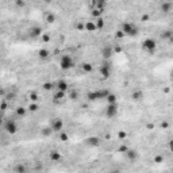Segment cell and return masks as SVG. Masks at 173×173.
I'll use <instances>...</instances> for the list:
<instances>
[{"label":"cell","instance_id":"30","mask_svg":"<svg viewBox=\"0 0 173 173\" xmlns=\"http://www.w3.org/2000/svg\"><path fill=\"white\" fill-rule=\"evenodd\" d=\"M43 87H45V89H46V91H49V89L52 88V84H45Z\"/></svg>","mask_w":173,"mask_h":173},{"label":"cell","instance_id":"1","mask_svg":"<svg viewBox=\"0 0 173 173\" xmlns=\"http://www.w3.org/2000/svg\"><path fill=\"white\" fill-rule=\"evenodd\" d=\"M120 31L124 34V37H137L139 33V27L133 22H124L122 23Z\"/></svg>","mask_w":173,"mask_h":173},{"label":"cell","instance_id":"17","mask_svg":"<svg viewBox=\"0 0 173 173\" xmlns=\"http://www.w3.org/2000/svg\"><path fill=\"white\" fill-rule=\"evenodd\" d=\"M107 103H118V98H116V95L115 93H108V96L106 98Z\"/></svg>","mask_w":173,"mask_h":173},{"label":"cell","instance_id":"11","mask_svg":"<svg viewBox=\"0 0 173 173\" xmlns=\"http://www.w3.org/2000/svg\"><path fill=\"white\" fill-rule=\"evenodd\" d=\"M54 87H56V89H57V91H64V92H66L69 84H68V81H65L64 79H61V80H58L57 83L54 84Z\"/></svg>","mask_w":173,"mask_h":173},{"label":"cell","instance_id":"14","mask_svg":"<svg viewBox=\"0 0 173 173\" xmlns=\"http://www.w3.org/2000/svg\"><path fill=\"white\" fill-rule=\"evenodd\" d=\"M126 155H127V158H129L130 161H134V160H137L138 153L135 150H133V149H129V150L126 151Z\"/></svg>","mask_w":173,"mask_h":173},{"label":"cell","instance_id":"8","mask_svg":"<svg viewBox=\"0 0 173 173\" xmlns=\"http://www.w3.org/2000/svg\"><path fill=\"white\" fill-rule=\"evenodd\" d=\"M160 9H161V12L165 14V15L170 14L173 11V1H170V0H165V1H162V4L160 5Z\"/></svg>","mask_w":173,"mask_h":173},{"label":"cell","instance_id":"16","mask_svg":"<svg viewBox=\"0 0 173 173\" xmlns=\"http://www.w3.org/2000/svg\"><path fill=\"white\" fill-rule=\"evenodd\" d=\"M60 158H61V154H60L57 150L50 151V160H52V161H54V162H56V161H58Z\"/></svg>","mask_w":173,"mask_h":173},{"label":"cell","instance_id":"27","mask_svg":"<svg viewBox=\"0 0 173 173\" xmlns=\"http://www.w3.org/2000/svg\"><path fill=\"white\" fill-rule=\"evenodd\" d=\"M154 161L155 162H162V161H164V157H162V155H157L154 158Z\"/></svg>","mask_w":173,"mask_h":173},{"label":"cell","instance_id":"13","mask_svg":"<svg viewBox=\"0 0 173 173\" xmlns=\"http://www.w3.org/2000/svg\"><path fill=\"white\" fill-rule=\"evenodd\" d=\"M85 143H87L88 146H91V147H96V146L100 145V139L96 138V137H91V138H88V139L85 141Z\"/></svg>","mask_w":173,"mask_h":173},{"label":"cell","instance_id":"35","mask_svg":"<svg viewBox=\"0 0 173 173\" xmlns=\"http://www.w3.org/2000/svg\"><path fill=\"white\" fill-rule=\"evenodd\" d=\"M170 1H173V0H170Z\"/></svg>","mask_w":173,"mask_h":173},{"label":"cell","instance_id":"29","mask_svg":"<svg viewBox=\"0 0 173 173\" xmlns=\"http://www.w3.org/2000/svg\"><path fill=\"white\" fill-rule=\"evenodd\" d=\"M5 108H7V102H5V100H3V104H1V110L4 111Z\"/></svg>","mask_w":173,"mask_h":173},{"label":"cell","instance_id":"28","mask_svg":"<svg viewBox=\"0 0 173 173\" xmlns=\"http://www.w3.org/2000/svg\"><path fill=\"white\" fill-rule=\"evenodd\" d=\"M169 150L173 153V139L172 141H169Z\"/></svg>","mask_w":173,"mask_h":173},{"label":"cell","instance_id":"23","mask_svg":"<svg viewBox=\"0 0 173 173\" xmlns=\"http://www.w3.org/2000/svg\"><path fill=\"white\" fill-rule=\"evenodd\" d=\"M83 69H84V72H92L93 66L91 64H84V65H83Z\"/></svg>","mask_w":173,"mask_h":173},{"label":"cell","instance_id":"2","mask_svg":"<svg viewBox=\"0 0 173 173\" xmlns=\"http://www.w3.org/2000/svg\"><path fill=\"white\" fill-rule=\"evenodd\" d=\"M75 65H76L75 58L72 57V56H69V54L61 56V58H60V68H61L62 71H69V69H72Z\"/></svg>","mask_w":173,"mask_h":173},{"label":"cell","instance_id":"25","mask_svg":"<svg viewBox=\"0 0 173 173\" xmlns=\"http://www.w3.org/2000/svg\"><path fill=\"white\" fill-rule=\"evenodd\" d=\"M24 170H26V168L22 166V165H18V166L15 168V172H24Z\"/></svg>","mask_w":173,"mask_h":173},{"label":"cell","instance_id":"6","mask_svg":"<svg viewBox=\"0 0 173 173\" xmlns=\"http://www.w3.org/2000/svg\"><path fill=\"white\" fill-rule=\"evenodd\" d=\"M119 112L118 108V103H107L106 107V116L107 118H115Z\"/></svg>","mask_w":173,"mask_h":173},{"label":"cell","instance_id":"21","mask_svg":"<svg viewBox=\"0 0 173 173\" xmlns=\"http://www.w3.org/2000/svg\"><path fill=\"white\" fill-rule=\"evenodd\" d=\"M16 115H18V116H24V115H26V108L19 107L18 110H16Z\"/></svg>","mask_w":173,"mask_h":173},{"label":"cell","instance_id":"3","mask_svg":"<svg viewBox=\"0 0 173 173\" xmlns=\"http://www.w3.org/2000/svg\"><path fill=\"white\" fill-rule=\"evenodd\" d=\"M142 50L149 54H154L157 50V42L153 38H146L142 42Z\"/></svg>","mask_w":173,"mask_h":173},{"label":"cell","instance_id":"31","mask_svg":"<svg viewBox=\"0 0 173 173\" xmlns=\"http://www.w3.org/2000/svg\"><path fill=\"white\" fill-rule=\"evenodd\" d=\"M61 138H62V139H65V141H66V139H68V135H66L65 133H62V134H61Z\"/></svg>","mask_w":173,"mask_h":173},{"label":"cell","instance_id":"18","mask_svg":"<svg viewBox=\"0 0 173 173\" xmlns=\"http://www.w3.org/2000/svg\"><path fill=\"white\" fill-rule=\"evenodd\" d=\"M64 98H65V92H64V91H57V92H56V95H54V99H56V100H58V102H60V100H62Z\"/></svg>","mask_w":173,"mask_h":173},{"label":"cell","instance_id":"7","mask_svg":"<svg viewBox=\"0 0 173 173\" xmlns=\"http://www.w3.org/2000/svg\"><path fill=\"white\" fill-rule=\"evenodd\" d=\"M99 75L102 76L103 79H108L111 76V65L110 64H103L102 66L99 68Z\"/></svg>","mask_w":173,"mask_h":173},{"label":"cell","instance_id":"9","mask_svg":"<svg viewBox=\"0 0 173 173\" xmlns=\"http://www.w3.org/2000/svg\"><path fill=\"white\" fill-rule=\"evenodd\" d=\"M50 127H52V130H53V133H60V131H62V129H64V122H62L61 119L56 118L54 120H52Z\"/></svg>","mask_w":173,"mask_h":173},{"label":"cell","instance_id":"26","mask_svg":"<svg viewBox=\"0 0 173 173\" xmlns=\"http://www.w3.org/2000/svg\"><path fill=\"white\" fill-rule=\"evenodd\" d=\"M28 110H30V111H37V110H38V106H37V104H30Z\"/></svg>","mask_w":173,"mask_h":173},{"label":"cell","instance_id":"10","mask_svg":"<svg viewBox=\"0 0 173 173\" xmlns=\"http://www.w3.org/2000/svg\"><path fill=\"white\" fill-rule=\"evenodd\" d=\"M42 33H43V30H42L41 26H33L30 30H28V37L35 39V38H39V37L42 35Z\"/></svg>","mask_w":173,"mask_h":173},{"label":"cell","instance_id":"34","mask_svg":"<svg viewBox=\"0 0 173 173\" xmlns=\"http://www.w3.org/2000/svg\"><path fill=\"white\" fill-rule=\"evenodd\" d=\"M170 76H172V80H173V72H172V73H170Z\"/></svg>","mask_w":173,"mask_h":173},{"label":"cell","instance_id":"19","mask_svg":"<svg viewBox=\"0 0 173 173\" xmlns=\"http://www.w3.org/2000/svg\"><path fill=\"white\" fill-rule=\"evenodd\" d=\"M142 98V91H135L133 93V99L134 100H139V99Z\"/></svg>","mask_w":173,"mask_h":173},{"label":"cell","instance_id":"24","mask_svg":"<svg viewBox=\"0 0 173 173\" xmlns=\"http://www.w3.org/2000/svg\"><path fill=\"white\" fill-rule=\"evenodd\" d=\"M46 20L49 23H53L54 20H56V15H53V14H49L47 16H46Z\"/></svg>","mask_w":173,"mask_h":173},{"label":"cell","instance_id":"33","mask_svg":"<svg viewBox=\"0 0 173 173\" xmlns=\"http://www.w3.org/2000/svg\"><path fill=\"white\" fill-rule=\"evenodd\" d=\"M169 41H170V42H173V34H172V37L169 38Z\"/></svg>","mask_w":173,"mask_h":173},{"label":"cell","instance_id":"15","mask_svg":"<svg viewBox=\"0 0 173 173\" xmlns=\"http://www.w3.org/2000/svg\"><path fill=\"white\" fill-rule=\"evenodd\" d=\"M85 28H87V31H89V33H92V31H96V30H98L96 22H87V24H85Z\"/></svg>","mask_w":173,"mask_h":173},{"label":"cell","instance_id":"22","mask_svg":"<svg viewBox=\"0 0 173 173\" xmlns=\"http://www.w3.org/2000/svg\"><path fill=\"white\" fill-rule=\"evenodd\" d=\"M96 26H98V30H102L103 27H104V22H103L102 18H98V20H96Z\"/></svg>","mask_w":173,"mask_h":173},{"label":"cell","instance_id":"12","mask_svg":"<svg viewBox=\"0 0 173 173\" xmlns=\"http://www.w3.org/2000/svg\"><path fill=\"white\" fill-rule=\"evenodd\" d=\"M112 54H114V52H112V47L111 46H104L102 49V56L104 60H108V58L112 57Z\"/></svg>","mask_w":173,"mask_h":173},{"label":"cell","instance_id":"20","mask_svg":"<svg viewBox=\"0 0 173 173\" xmlns=\"http://www.w3.org/2000/svg\"><path fill=\"white\" fill-rule=\"evenodd\" d=\"M39 57L41 58H47V57H49V52H47L46 49L39 50Z\"/></svg>","mask_w":173,"mask_h":173},{"label":"cell","instance_id":"5","mask_svg":"<svg viewBox=\"0 0 173 173\" xmlns=\"http://www.w3.org/2000/svg\"><path fill=\"white\" fill-rule=\"evenodd\" d=\"M3 130L9 135H14L18 131V124L14 119H5L4 123H3Z\"/></svg>","mask_w":173,"mask_h":173},{"label":"cell","instance_id":"32","mask_svg":"<svg viewBox=\"0 0 173 173\" xmlns=\"http://www.w3.org/2000/svg\"><path fill=\"white\" fill-rule=\"evenodd\" d=\"M43 1H46V3H52V1H54V0H43Z\"/></svg>","mask_w":173,"mask_h":173},{"label":"cell","instance_id":"4","mask_svg":"<svg viewBox=\"0 0 173 173\" xmlns=\"http://www.w3.org/2000/svg\"><path fill=\"white\" fill-rule=\"evenodd\" d=\"M110 91L107 89H99V91H93V92L88 93V100L89 102H96V100H102V99H106L108 96Z\"/></svg>","mask_w":173,"mask_h":173}]
</instances>
